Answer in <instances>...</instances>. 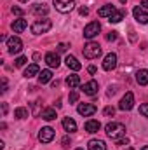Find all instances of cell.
Returning <instances> with one entry per match:
<instances>
[{
	"label": "cell",
	"instance_id": "obj_1",
	"mask_svg": "<svg viewBox=\"0 0 148 150\" xmlns=\"http://www.w3.org/2000/svg\"><path fill=\"white\" fill-rule=\"evenodd\" d=\"M105 133H106L108 138L117 142V140H120V138L125 136V126L122 122H108L105 126Z\"/></svg>",
	"mask_w": 148,
	"mask_h": 150
},
{
	"label": "cell",
	"instance_id": "obj_2",
	"mask_svg": "<svg viewBox=\"0 0 148 150\" xmlns=\"http://www.w3.org/2000/svg\"><path fill=\"white\" fill-rule=\"evenodd\" d=\"M52 26V21L44 18V19H37L33 25H32V33L33 35H42V33H47Z\"/></svg>",
	"mask_w": 148,
	"mask_h": 150
},
{
	"label": "cell",
	"instance_id": "obj_3",
	"mask_svg": "<svg viewBox=\"0 0 148 150\" xmlns=\"http://www.w3.org/2000/svg\"><path fill=\"white\" fill-rule=\"evenodd\" d=\"M84 58H87V59H96L99 54H101V45L99 44H96V42H87L85 45H84Z\"/></svg>",
	"mask_w": 148,
	"mask_h": 150
},
{
	"label": "cell",
	"instance_id": "obj_4",
	"mask_svg": "<svg viewBox=\"0 0 148 150\" xmlns=\"http://www.w3.org/2000/svg\"><path fill=\"white\" fill-rule=\"evenodd\" d=\"M52 4H54L56 11H59V12H63V14L72 12V11L75 9V2L73 0H52Z\"/></svg>",
	"mask_w": 148,
	"mask_h": 150
},
{
	"label": "cell",
	"instance_id": "obj_5",
	"mask_svg": "<svg viewBox=\"0 0 148 150\" xmlns=\"http://www.w3.org/2000/svg\"><path fill=\"white\" fill-rule=\"evenodd\" d=\"M99 32H101V25H99L98 21H91V23H89V25L84 28V37L91 40V38L96 37Z\"/></svg>",
	"mask_w": 148,
	"mask_h": 150
},
{
	"label": "cell",
	"instance_id": "obj_6",
	"mask_svg": "<svg viewBox=\"0 0 148 150\" xmlns=\"http://www.w3.org/2000/svg\"><path fill=\"white\" fill-rule=\"evenodd\" d=\"M21 49H23V42H21L19 37L7 38V51L11 54H18V52H21Z\"/></svg>",
	"mask_w": 148,
	"mask_h": 150
},
{
	"label": "cell",
	"instance_id": "obj_7",
	"mask_svg": "<svg viewBox=\"0 0 148 150\" xmlns=\"http://www.w3.org/2000/svg\"><path fill=\"white\" fill-rule=\"evenodd\" d=\"M132 107H134V94L129 91V93H125V94H124V98L120 100V105H118V108L125 112V110H131Z\"/></svg>",
	"mask_w": 148,
	"mask_h": 150
},
{
	"label": "cell",
	"instance_id": "obj_8",
	"mask_svg": "<svg viewBox=\"0 0 148 150\" xmlns=\"http://www.w3.org/2000/svg\"><path fill=\"white\" fill-rule=\"evenodd\" d=\"M96 105H92V103H80L78 107H77V112L80 113V115H84V117H91V115H94L96 113Z\"/></svg>",
	"mask_w": 148,
	"mask_h": 150
},
{
	"label": "cell",
	"instance_id": "obj_9",
	"mask_svg": "<svg viewBox=\"0 0 148 150\" xmlns=\"http://www.w3.org/2000/svg\"><path fill=\"white\" fill-rule=\"evenodd\" d=\"M38 140H40L42 143H49V142H52V140H54V129L49 127V126L42 127L40 133H38Z\"/></svg>",
	"mask_w": 148,
	"mask_h": 150
},
{
	"label": "cell",
	"instance_id": "obj_10",
	"mask_svg": "<svg viewBox=\"0 0 148 150\" xmlns=\"http://www.w3.org/2000/svg\"><path fill=\"white\" fill-rule=\"evenodd\" d=\"M115 67H117V54H115V52L106 54V56H105V59H103V70L111 72Z\"/></svg>",
	"mask_w": 148,
	"mask_h": 150
},
{
	"label": "cell",
	"instance_id": "obj_11",
	"mask_svg": "<svg viewBox=\"0 0 148 150\" xmlns=\"http://www.w3.org/2000/svg\"><path fill=\"white\" fill-rule=\"evenodd\" d=\"M132 14H134V19H136L138 23H141V25H147L148 23L147 9H143V7H134V9H132Z\"/></svg>",
	"mask_w": 148,
	"mask_h": 150
},
{
	"label": "cell",
	"instance_id": "obj_12",
	"mask_svg": "<svg viewBox=\"0 0 148 150\" xmlns=\"http://www.w3.org/2000/svg\"><path fill=\"white\" fill-rule=\"evenodd\" d=\"M84 93L87 94V96H94V94H98V89H99V86H98V82L96 80H89V82H85L84 84Z\"/></svg>",
	"mask_w": 148,
	"mask_h": 150
},
{
	"label": "cell",
	"instance_id": "obj_13",
	"mask_svg": "<svg viewBox=\"0 0 148 150\" xmlns=\"http://www.w3.org/2000/svg\"><path fill=\"white\" fill-rule=\"evenodd\" d=\"M26 26H28V23H26V19H23V18L14 19V21H12V25H11V28L14 30V33H21Z\"/></svg>",
	"mask_w": 148,
	"mask_h": 150
},
{
	"label": "cell",
	"instance_id": "obj_14",
	"mask_svg": "<svg viewBox=\"0 0 148 150\" xmlns=\"http://www.w3.org/2000/svg\"><path fill=\"white\" fill-rule=\"evenodd\" d=\"M45 63L51 67V68H58L59 67V56L56 52H47L45 54Z\"/></svg>",
	"mask_w": 148,
	"mask_h": 150
},
{
	"label": "cell",
	"instance_id": "obj_15",
	"mask_svg": "<svg viewBox=\"0 0 148 150\" xmlns=\"http://www.w3.org/2000/svg\"><path fill=\"white\" fill-rule=\"evenodd\" d=\"M65 61H66V67H68L70 70H73V72H78V70L82 68V65H80V61H78V59H77L75 56H70V54H68Z\"/></svg>",
	"mask_w": 148,
	"mask_h": 150
},
{
	"label": "cell",
	"instance_id": "obj_16",
	"mask_svg": "<svg viewBox=\"0 0 148 150\" xmlns=\"http://www.w3.org/2000/svg\"><path fill=\"white\" fill-rule=\"evenodd\" d=\"M63 127L66 133H75L77 131V122H75L72 117H65L63 119Z\"/></svg>",
	"mask_w": 148,
	"mask_h": 150
},
{
	"label": "cell",
	"instance_id": "obj_17",
	"mask_svg": "<svg viewBox=\"0 0 148 150\" xmlns=\"http://www.w3.org/2000/svg\"><path fill=\"white\" fill-rule=\"evenodd\" d=\"M136 82H138L140 86H148V70L147 68L136 72Z\"/></svg>",
	"mask_w": 148,
	"mask_h": 150
},
{
	"label": "cell",
	"instance_id": "obj_18",
	"mask_svg": "<svg viewBox=\"0 0 148 150\" xmlns=\"http://www.w3.org/2000/svg\"><path fill=\"white\" fill-rule=\"evenodd\" d=\"M87 149L89 150H106V143L103 140H91L87 143Z\"/></svg>",
	"mask_w": 148,
	"mask_h": 150
},
{
	"label": "cell",
	"instance_id": "obj_19",
	"mask_svg": "<svg viewBox=\"0 0 148 150\" xmlns=\"http://www.w3.org/2000/svg\"><path fill=\"white\" fill-rule=\"evenodd\" d=\"M99 129H101L99 120H92V119H91V120L85 122V131H87V133H98Z\"/></svg>",
	"mask_w": 148,
	"mask_h": 150
},
{
	"label": "cell",
	"instance_id": "obj_20",
	"mask_svg": "<svg viewBox=\"0 0 148 150\" xmlns=\"http://www.w3.org/2000/svg\"><path fill=\"white\" fill-rule=\"evenodd\" d=\"M115 11H117V9H115L113 5H103V7L98 11V16H101V18H110Z\"/></svg>",
	"mask_w": 148,
	"mask_h": 150
},
{
	"label": "cell",
	"instance_id": "obj_21",
	"mask_svg": "<svg viewBox=\"0 0 148 150\" xmlns=\"http://www.w3.org/2000/svg\"><path fill=\"white\" fill-rule=\"evenodd\" d=\"M40 74V68H38V65H35V63H33V65H30V67H26V70H25V77H26V79H32V77H35V75H38Z\"/></svg>",
	"mask_w": 148,
	"mask_h": 150
},
{
	"label": "cell",
	"instance_id": "obj_22",
	"mask_svg": "<svg viewBox=\"0 0 148 150\" xmlns=\"http://www.w3.org/2000/svg\"><path fill=\"white\" fill-rule=\"evenodd\" d=\"M66 86L70 87V89H77L78 86H80V79H78V75H68L66 77Z\"/></svg>",
	"mask_w": 148,
	"mask_h": 150
},
{
	"label": "cell",
	"instance_id": "obj_23",
	"mask_svg": "<svg viewBox=\"0 0 148 150\" xmlns=\"http://www.w3.org/2000/svg\"><path fill=\"white\" fill-rule=\"evenodd\" d=\"M124 18H125V11H115L110 18H108V21L110 23H120Z\"/></svg>",
	"mask_w": 148,
	"mask_h": 150
},
{
	"label": "cell",
	"instance_id": "obj_24",
	"mask_svg": "<svg viewBox=\"0 0 148 150\" xmlns=\"http://www.w3.org/2000/svg\"><path fill=\"white\" fill-rule=\"evenodd\" d=\"M51 79H52V72H51V70H42V72L38 74V82H40V84H47Z\"/></svg>",
	"mask_w": 148,
	"mask_h": 150
},
{
	"label": "cell",
	"instance_id": "obj_25",
	"mask_svg": "<svg viewBox=\"0 0 148 150\" xmlns=\"http://www.w3.org/2000/svg\"><path fill=\"white\" fill-rule=\"evenodd\" d=\"M40 115H42L44 120H54L56 119V110L54 108H44Z\"/></svg>",
	"mask_w": 148,
	"mask_h": 150
},
{
	"label": "cell",
	"instance_id": "obj_26",
	"mask_svg": "<svg viewBox=\"0 0 148 150\" xmlns=\"http://www.w3.org/2000/svg\"><path fill=\"white\" fill-rule=\"evenodd\" d=\"M33 12L37 14V16H45L47 12H49V7L45 5V4H35V7H33Z\"/></svg>",
	"mask_w": 148,
	"mask_h": 150
},
{
	"label": "cell",
	"instance_id": "obj_27",
	"mask_svg": "<svg viewBox=\"0 0 148 150\" xmlns=\"http://www.w3.org/2000/svg\"><path fill=\"white\" fill-rule=\"evenodd\" d=\"M14 117H16V119H26V117H28V110H26L25 107H19V108L14 110Z\"/></svg>",
	"mask_w": 148,
	"mask_h": 150
},
{
	"label": "cell",
	"instance_id": "obj_28",
	"mask_svg": "<svg viewBox=\"0 0 148 150\" xmlns=\"http://www.w3.org/2000/svg\"><path fill=\"white\" fill-rule=\"evenodd\" d=\"M26 61H28V59H26L25 56H19V58L16 59V63H14V65H16V67H25V65H26Z\"/></svg>",
	"mask_w": 148,
	"mask_h": 150
},
{
	"label": "cell",
	"instance_id": "obj_29",
	"mask_svg": "<svg viewBox=\"0 0 148 150\" xmlns=\"http://www.w3.org/2000/svg\"><path fill=\"white\" fill-rule=\"evenodd\" d=\"M140 113H141L143 117H147V119H148V103H143V105L140 107Z\"/></svg>",
	"mask_w": 148,
	"mask_h": 150
},
{
	"label": "cell",
	"instance_id": "obj_30",
	"mask_svg": "<svg viewBox=\"0 0 148 150\" xmlns=\"http://www.w3.org/2000/svg\"><path fill=\"white\" fill-rule=\"evenodd\" d=\"M77 101H78V93L75 89H72V93H70V103H77Z\"/></svg>",
	"mask_w": 148,
	"mask_h": 150
},
{
	"label": "cell",
	"instance_id": "obj_31",
	"mask_svg": "<svg viewBox=\"0 0 148 150\" xmlns=\"http://www.w3.org/2000/svg\"><path fill=\"white\" fill-rule=\"evenodd\" d=\"M40 112V101H33V115H38Z\"/></svg>",
	"mask_w": 148,
	"mask_h": 150
},
{
	"label": "cell",
	"instance_id": "obj_32",
	"mask_svg": "<svg viewBox=\"0 0 148 150\" xmlns=\"http://www.w3.org/2000/svg\"><path fill=\"white\" fill-rule=\"evenodd\" d=\"M103 113H105L106 117H113V113H115V108H113V107H106Z\"/></svg>",
	"mask_w": 148,
	"mask_h": 150
},
{
	"label": "cell",
	"instance_id": "obj_33",
	"mask_svg": "<svg viewBox=\"0 0 148 150\" xmlns=\"http://www.w3.org/2000/svg\"><path fill=\"white\" fill-rule=\"evenodd\" d=\"M11 11H12V14H14V16H21V14H23V9H21V7H16V5H14Z\"/></svg>",
	"mask_w": 148,
	"mask_h": 150
},
{
	"label": "cell",
	"instance_id": "obj_34",
	"mask_svg": "<svg viewBox=\"0 0 148 150\" xmlns=\"http://www.w3.org/2000/svg\"><path fill=\"white\" fill-rule=\"evenodd\" d=\"M66 49H68V45H66L65 42H61V44H58V52H66Z\"/></svg>",
	"mask_w": 148,
	"mask_h": 150
},
{
	"label": "cell",
	"instance_id": "obj_35",
	"mask_svg": "<svg viewBox=\"0 0 148 150\" xmlns=\"http://www.w3.org/2000/svg\"><path fill=\"white\" fill-rule=\"evenodd\" d=\"M70 145H72V143H70V140L65 136V138L61 140V147H63V149H70Z\"/></svg>",
	"mask_w": 148,
	"mask_h": 150
},
{
	"label": "cell",
	"instance_id": "obj_36",
	"mask_svg": "<svg viewBox=\"0 0 148 150\" xmlns=\"http://www.w3.org/2000/svg\"><path fill=\"white\" fill-rule=\"evenodd\" d=\"M115 38H117V32H110V33L106 35V40H108V42H111V40H115Z\"/></svg>",
	"mask_w": 148,
	"mask_h": 150
},
{
	"label": "cell",
	"instance_id": "obj_37",
	"mask_svg": "<svg viewBox=\"0 0 148 150\" xmlns=\"http://www.w3.org/2000/svg\"><path fill=\"white\" fill-rule=\"evenodd\" d=\"M117 145H124V147H125V145H129V140H127V138H125V140L120 138V140H117Z\"/></svg>",
	"mask_w": 148,
	"mask_h": 150
},
{
	"label": "cell",
	"instance_id": "obj_38",
	"mask_svg": "<svg viewBox=\"0 0 148 150\" xmlns=\"http://www.w3.org/2000/svg\"><path fill=\"white\" fill-rule=\"evenodd\" d=\"M78 12H80L82 16H87V14H89V9H87V7H80V9H78Z\"/></svg>",
	"mask_w": 148,
	"mask_h": 150
},
{
	"label": "cell",
	"instance_id": "obj_39",
	"mask_svg": "<svg viewBox=\"0 0 148 150\" xmlns=\"http://www.w3.org/2000/svg\"><path fill=\"white\" fill-rule=\"evenodd\" d=\"M5 91H7V80L2 79V93H5Z\"/></svg>",
	"mask_w": 148,
	"mask_h": 150
},
{
	"label": "cell",
	"instance_id": "obj_40",
	"mask_svg": "<svg viewBox=\"0 0 148 150\" xmlns=\"http://www.w3.org/2000/svg\"><path fill=\"white\" fill-rule=\"evenodd\" d=\"M87 72H89L91 75H94V74H96V67H89V68H87Z\"/></svg>",
	"mask_w": 148,
	"mask_h": 150
},
{
	"label": "cell",
	"instance_id": "obj_41",
	"mask_svg": "<svg viewBox=\"0 0 148 150\" xmlns=\"http://www.w3.org/2000/svg\"><path fill=\"white\" fill-rule=\"evenodd\" d=\"M2 113H4V115L7 113V103H2Z\"/></svg>",
	"mask_w": 148,
	"mask_h": 150
},
{
	"label": "cell",
	"instance_id": "obj_42",
	"mask_svg": "<svg viewBox=\"0 0 148 150\" xmlns=\"http://www.w3.org/2000/svg\"><path fill=\"white\" fill-rule=\"evenodd\" d=\"M115 91H117L115 87H110V89H108V96H113V94H115Z\"/></svg>",
	"mask_w": 148,
	"mask_h": 150
},
{
	"label": "cell",
	"instance_id": "obj_43",
	"mask_svg": "<svg viewBox=\"0 0 148 150\" xmlns=\"http://www.w3.org/2000/svg\"><path fill=\"white\" fill-rule=\"evenodd\" d=\"M141 7L143 9H148V0H141Z\"/></svg>",
	"mask_w": 148,
	"mask_h": 150
},
{
	"label": "cell",
	"instance_id": "obj_44",
	"mask_svg": "<svg viewBox=\"0 0 148 150\" xmlns=\"http://www.w3.org/2000/svg\"><path fill=\"white\" fill-rule=\"evenodd\" d=\"M125 150H134V149H132V147H127V149H125Z\"/></svg>",
	"mask_w": 148,
	"mask_h": 150
},
{
	"label": "cell",
	"instance_id": "obj_45",
	"mask_svg": "<svg viewBox=\"0 0 148 150\" xmlns=\"http://www.w3.org/2000/svg\"><path fill=\"white\" fill-rule=\"evenodd\" d=\"M141 150H148V145H147V147H143V149H141Z\"/></svg>",
	"mask_w": 148,
	"mask_h": 150
},
{
	"label": "cell",
	"instance_id": "obj_46",
	"mask_svg": "<svg viewBox=\"0 0 148 150\" xmlns=\"http://www.w3.org/2000/svg\"><path fill=\"white\" fill-rule=\"evenodd\" d=\"M21 2H28V0H21Z\"/></svg>",
	"mask_w": 148,
	"mask_h": 150
},
{
	"label": "cell",
	"instance_id": "obj_47",
	"mask_svg": "<svg viewBox=\"0 0 148 150\" xmlns=\"http://www.w3.org/2000/svg\"><path fill=\"white\" fill-rule=\"evenodd\" d=\"M77 150H84V149H77Z\"/></svg>",
	"mask_w": 148,
	"mask_h": 150
}]
</instances>
